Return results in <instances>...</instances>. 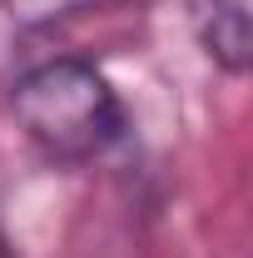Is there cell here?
<instances>
[{"label":"cell","instance_id":"4","mask_svg":"<svg viewBox=\"0 0 253 258\" xmlns=\"http://www.w3.org/2000/svg\"><path fill=\"white\" fill-rule=\"evenodd\" d=\"M0 258H15V253H10V238H5V228H0Z\"/></svg>","mask_w":253,"mask_h":258},{"label":"cell","instance_id":"1","mask_svg":"<svg viewBox=\"0 0 253 258\" xmlns=\"http://www.w3.org/2000/svg\"><path fill=\"white\" fill-rule=\"evenodd\" d=\"M10 114L50 164H90L124 139V99L85 55H55L15 75Z\"/></svg>","mask_w":253,"mask_h":258},{"label":"cell","instance_id":"3","mask_svg":"<svg viewBox=\"0 0 253 258\" xmlns=\"http://www.w3.org/2000/svg\"><path fill=\"white\" fill-rule=\"evenodd\" d=\"M99 5H114V0H0V10L15 30H50V25L75 20V15L99 10Z\"/></svg>","mask_w":253,"mask_h":258},{"label":"cell","instance_id":"2","mask_svg":"<svg viewBox=\"0 0 253 258\" xmlns=\"http://www.w3.org/2000/svg\"><path fill=\"white\" fill-rule=\"evenodd\" d=\"M184 10H189V30L199 40V50L223 75H248L253 64L248 0H184Z\"/></svg>","mask_w":253,"mask_h":258}]
</instances>
